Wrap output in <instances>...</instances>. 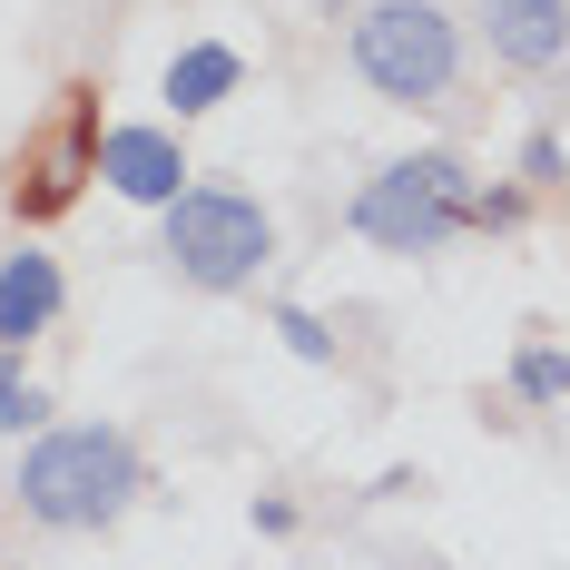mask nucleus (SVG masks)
<instances>
[{"mask_svg":"<svg viewBox=\"0 0 570 570\" xmlns=\"http://www.w3.org/2000/svg\"><path fill=\"white\" fill-rule=\"evenodd\" d=\"M10 492H20V512L40 521V531H109L148 492V462H138V443L118 423H59V433H40L20 453Z\"/></svg>","mask_w":570,"mask_h":570,"instance_id":"1","label":"nucleus"},{"mask_svg":"<svg viewBox=\"0 0 570 570\" xmlns=\"http://www.w3.org/2000/svg\"><path fill=\"white\" fill-rule=\"evenodd\" d=\"M344 50H354V79L394 109H443L462 89V30L443 0H364Z\"/></svg>","mask_w":570,"mask_h":570,"instance_id":"2","label":"nucleus"},{"mask_svg":"<svg viewBox=\"0 0 570 570\" xmlns=\"http://www.w3.org/2000/svg\"><path fill=\"white\" fill-rule=\"evenodd\" d=\"M472 197L482 187L453 148H423V158H394V168H374L354 187V236L384 246V256H433L472 227Z\"/></svg>","mask_w":570,"mask_h":570,"instance_id":"3","label":"nucleus"},{"mask_svg":"<svg viewBox=\"0 0 570 570\" xmlns=\"http://www.w3.org/2000/svg\"><path fill=\"white\" fill-rule=\"evenodd\" d=\"M168 266L207 295H236L276 266V217L246 187H187L168 207Z\"/></svg>","mask_w":570,"mask_h":570,"instance_id":"4","label":"nucleus"},{"mask_svg":"<svg viewBox=\"0 0 570 570\" xmlns=\"http://www.w3.org/2000/svg\"><path fill=\"white\" fill-rule=\"evenodd\" d=\"M99 138H109V128H99V89H69L59 128L30 148V168L10 177V207H20V217H59V207L99 177Z\"/></svg>","mask_w":570,"mask_h":570,"instance_id":"5","label":"nucleus"},{"mask_svg":"<svg viewBox=\"0 0 570 570\" xmlns=\"http://www.w3.org/2000/svg\"><path fill=\"white\" fill-rule=\"evenodd\" d=\"M99 177L128 207H177L187 197V148H177V128H109L99 138Z\"/></svg>","mask_w":570,"mask_h":570,"instance_id":"6","label":"nucleus"},{"mask_svg":"<svg viewBox=\"0 0 570 570\" xmlns=\"http://www.w3.org/2000/svg\"><path fill=\"white\" fill-rule=\"evenodd\" d=\"M472 20H482L492 59L521 69V79H541V69H561V59H570V0H482Z\"/></svg>","mask_w":570,"mask_h":570,"instance_id":"7","label":"nucleus"},{"mask_svg":"<svg viewBox=\"0 0 570 570\" xmlns=\"http://www.w3.org/2000/svg\"><path fill=\"white\" fill-rule=\"evenodd\" d=\"M59 266L40 246H20V256H0V354H20V344H40L59 325Z\"/></svg>","mask_w":570,"mask_h":570,"instance_id":"8","label":"nucleus"},{"mask_svg":"<svg viewBox=\"0 0 570 570\" xmlns=\"http://www.w3.org/2000/svg\"><path fill=\"white\" fill-rule=\"evenodd\" d=\"M236 79H246V59H236L227 40H197V50L168 59V109L177 118H207L217 99H236Z\"/></svg>","mask_w":570,"mask_h":570,"instance_id":"9","label":"nucleus"},{"mask_svg":"<svg viewBox=\"0 0 570 570\" xmlns=\"http://www.w3.org/2000/svg\"><path fill=\"white\" fill-rule=\"evenodd\" d=\"M512 394L521 403H561L570 394V354H561V344H521V354H512Z\"/></svg>","mask_w":570,"mask_h":570,"instance_id":"10","label":"nucleus"},{"mask_svg":"<svg viewBox=\"0 0 570 570\" xmlns=\"http://www.w3.org/2000/svg\"><path fill=\"white\" fill-rule=\"evenodd\" d=\"M0 433H50V394L20 374V354H0Z\"/></svg>","mask_w":570,"mask_h":570,"instance_id":"11","label":"nucleus"},{"mask_svg":"<svg viewBox=\"0 0 570 570\" xmlns=\"http://www.w3.org/2000/svg\"><path fill=\"white\" fill-rule=\"evenodd\" d=\"M276 335H285V354H305V364H325V354H335V335H325L305 305H276Z\"/></svg>","mask_w":570,"mask_h":570,"instance_id":"12","label":"nucleus"},{"mask_svg":"<svg viewBox=\"0 0 570 570\" xmlns=\"http://www.w3.org/2000/svg\"><path fill=\"white\" fill-rule=\"evenodd\" d=\"M521 217H531L521 187H482V197H472V227H521Z\"/></svg>","mask_w":570,"mask_h":570,"instance_id":"13","label":"nucleus"},{"mask_svg":"<svg viewBox=\"0 0 570 570\" xmlns=\"http://www.w3.org/2000/svg\"><path fill=\"white\" fill-rule=\"evenodd\" d=\"M521 177H531V187H561V138H551V128L521 138Z\"/></svg>","mask_w":570,"mask_h":570,"instance_id":"14","label":"nucleus"}]
</instances>
